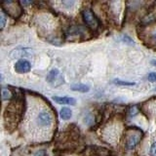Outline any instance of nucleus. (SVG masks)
Here are the masks:
<instances>
[{
  "instance_id": "obj_1",
  "label": "nucleus",
  "mask_w": 156,
  "mask_h": 156,
  "mask_svg": "<svg viewBox=\"0 0 156 156\" xmlns=\"http://www.w3.org/2000/svg\"><path fill=\"white\" fill-rule=\"evenodd\" d=\"M32 122L34 126L36 127L38 130L41 131H45L48 130L53 124V116L51 114V112L45 109H39L34 117L32 118Z\"/></svg>"
},
{
  "instance_id": "obj_2",
  "label": "nucleus",
  "mask_w": 156,
  "mask_h": 156,
  "mask_svg": "<svg viewBox=\"0 0 156 156\" xmlns=\"http://www.w3.org/2000/svg\"><path fill=\"white\" fill-rule=\"evenodd\" d=\"M83 19H84V22L92 28H97L99 26V21H98L97 17L94 15L90 9H86L83 11Z\"/></svg>"
},
{
  "instance_id": "obj_3",
  "label": "nucleus",
  "mask_w": 156,
  "mask_h": 156,
  "mask_svg": "<svg viewBox=\"0 0 156 156\" xmlns=\"http://www.w3.org/2000/svg\"><path fill=\"white\" fill-rule=\"evenodd\" d=\"M47 82H49L52 85H56L58 86L62 83H63V79L62 77L60 74V71L57 68H53L52 70H50V72L48 73V75L46 77Z\"/></svg>"
},
{
  "instance_id": "obj_4",
  "label": "nucleus",
  "mask_w": 156,
  "mask_h": 156,
  "mask_svg": "<svg viewBox=\"0 0 156 156\" xmlns=\"http://www.w3.org/2000/svg\"><path fill=\"white\" fill-rule=\"evenodd\" d=\"M15 71L20 74H23V73H27L30 71L31 69V65L27 60H24V58H21L19 60L14 66Z\"/></svg>"
},
{
  "instance_id": "obj_5",
  "label": "nucleus",
  "mask_w": 156,
  "mask_h": 156,
  "mask_svg": "<svg viewBox=\"0 0 156 156\" xmlns=\"http://www.w3.org/2000/svg\"><path fill=\"white\" fill-rule=\"evenodd\" d=\"M53 101H55L58 105H76V100L74 98L70 97H53Z\"/></svg>"
},
{
  "instance_id": "obj_6",
  "label": "nucleus",
  "mask_w": 156,
  "mask_h": 156,
  "mask_svg": "<svg viewBox=\"0 0 156 156\" xmlns=\"http://www.w3.org/2000/svg\"><path fill=\"white\" fill-rule=\"evenodd\" d=\"M140 136L139 135H131L126 140V148L128 150H133L140 143Z\"/></svg>"
},
{
  "instance_id": "obj_7",
  "label": "nucleus",
  "mask_w": 156,
  "mask_h": 156,
  "mask_svg": "<svg viewBox=\"0 0 156 156\" xmlns=\"http://www.w3.org/2000/svg\"><path fill=\"white\" fill-rule=\"evenodd\" d=\"M70 89L72 91H75V92H80V93H87L90 91V87L86 85V84H81V83H79V84H73Z\"/></svg>"
},
{
  "instance_id": "obj_8",
  "label": "nucleus",
  "mask_w": 156,
  "mask_h": 156,
  "mask_svg": "<svg viewBox=\"0 0 156 156\" xmlns=\"http://www.w3.org/2000/svg\"><path fill=\"white\" fill-rule=\"evenodd\" d=\"M60 115L62 117V119L63 120H68L71 118L72 116V110L68 107H62L60 111Z\"/></svg>"
},
{
  "instance_id": "obj_9",
  "label": "nucleus",
  "mask_w": 156,
  "mask_h": 156,
  "mask_svg": "<svg viewBox=\"0 0 156 156\" xmlns=\"http://www.w3.org/2000/svg\"><path fill=\"white\" fill-rule=\"evenodd\" d=\"M114 84L118 85V86H135L136 83L135 82H127V81H121L118 79H115L113 81Z\"/></svg>"
},
{
  "instance_id": "obj_10",
  "label": "nucleus",
  "mask_w": 156,
  "mask_h": 156,
  "mask_svg": "<svg viewBox=\"0 0 156 156\" xmlns=\"http://www.w3.org/2000/svg\"><path fill=\"white\" fill-rule=\"evenodd\" d=\"M11 99V92L8 89H2V100L8 101Z\"/></svg>"
},
{
  "instance_id": "obj_11",
  "label": "nucleus",
  "mask_w": 156,
  "mask_h": 156,
  "mask_svg": "<svg viewBox=\"0 0 156 156\" xmlns=\"http://www.w3.org/2000/svg\"><path fill=\"white\" fill-rule=\"evenodd\" d=\"M149 155L150 156H156V140H154L152 144H151L150 147H149Z\"/></svg>"
},
{
  "instance_id": "obj_12",
  "label": "nucleus",
  "mask_w": 156,
  "mask_h": 156,
  "mask_svg": "<svg viewBox=\"0 0 156 156\" xmlns=\"http://www.w3.org/2000/svg\"><path fill=\"white\" fill-rule=\"evenodd\" d=\"M62 4L66 8H71L72 6H74V5L76 4V2L75 1H62Z\"/></svg>"
},
{
  "instance_id": "obj_13",
  "label": "nucleus",
  "mask_w": 156,
  "mask_h": 156,
  "mask_svg": "<svg viewBox=\"0 0 156 156\" xmlns=\"http://www.w3.org/2000/svg\"><path fill=\"white\" fill-rule=\"evenodd\" d=\"M147 79L150 82H156V72H151L147 75Z\"/></svg>"
},
{
  "instance_id": "obj_14",
  "label": "nucleus",
  "mask_w": 156,
  "mask_h": 156,
  "mask_svg": "<svg viewBox=\"0 0 156 156\" xmlns=\"http://www.w3.org/2000/svg\"><path fill=\"white\" fill-rule=\"evenodd\" d=\"M5 23H6V19H5L4 14L1 13V15H0V27L3 28L5 27Z\"/></svg>"
},
{
  "instance_id": "obj_15",
  "label": "nucleus",
  "mask_w": 156,
  "mask_h": 156,
  "mask_svg": "<svg viewBox=\"0 0 156 156\" xmlns=\"http://www.w3.org/2000/svg\"><path fill=\"white\" fill-rule=\"evenodd\" d=\"M123 38H124V39H123V41H124V42H128V43H131V44H134V41L132 40V39H131L130 37H128V36H124Z\"/></svg>"
},
{
  "instance_id": "obj_16",
  "label": "nucleus",
  "mask_w": 156,
  "mask_h": 156,
  "mask_svg": "<svg viewBox=\"0 0 156 156\" xmlns=\"http://www.w3.org/2000/svg\"><path fill=\"white\" fill-rule=\"evenodd\" d=\"M33 156H45V151H44V150H39Z\"/></svg>"
},
{
  "instance_id": "obj_17",
  "label": "nucleus",
  "mask_w": 156,
  "mask_h": 156,
  "mask_svg": "<svg viewBox=\"0 0 156 156\" xmlns=\"http://www.w3.org/2000/svg\"><path fill=\"white\" fill-rule=\"evenodd\" d=\"M152 39H153V41L155 42V44H156V31L153 33V35H152Z\"/></svg>"
},
{
  "instance_id": "obj_18",
  "label": "nucleus",
  "mask_w": 156,
  "mask_h": 156,
  "mask_svg": "<svg viewBox=\"0 0 156 156\" xmlns=\"http://www.w3.org/2000/svg\"><path fill=\"white\" fill-rule=\"evenodd\" d=\"M151 63H152L153 66H156V61L155 60H153V61H151Z\"/></svg>"
},
{
  "instance_id": "obj_19",
  "label": "nucleus",
  "mask_w": 156,
  "mask_h": 156,
  "mask_svg": "<svg viewBox=\"0 0 156 156\" xmlns=\"http://www.w3.org/2000/svg\"><path fill=\"white\" fill-rule=\"evenodd\" d=\"M155 91H156V89H155Z\"/></svg>"
}]
</instances>
